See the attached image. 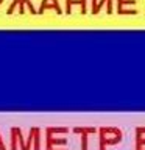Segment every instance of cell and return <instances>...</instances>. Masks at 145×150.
<instances>
[{
	"mask_svg": "<svg viewBox=\"0 0 145 150\" xmlns=\"http://www.w3.org/2000/svg\"><path fill=\"white\" fill-rule=\"evenodd\" d=\"M87 128H75V133H83V150H87Z\"/></svg>",
	"mask_w": 145,
	"mask_h": 150,
	"instance_id": "6da1fadb",
	"label": "cell"
}]
</instances>
